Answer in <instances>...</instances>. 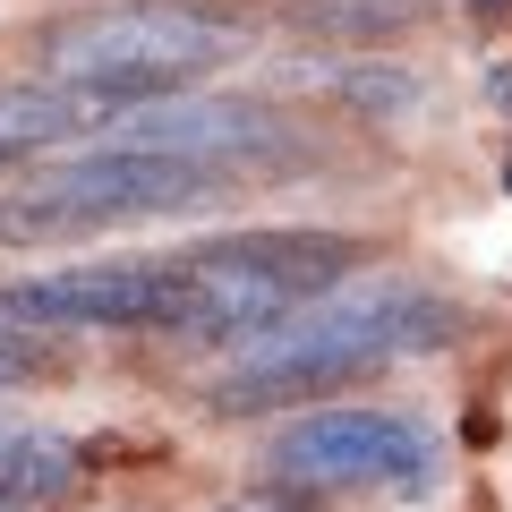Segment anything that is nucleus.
Returning <instances> with one entry per match:
<instances>
[{
    "instance_id": "nucleus-8",
    "label": "nucleus",
    "mask_w": 512,
    "mask_h": 512,
    "mask_svg": "<svg viewBox=\"0 0 512 512\" xmlns=\"http://www.w3.org/2000/svg\"><path fill=\"white\" fill-rule=\"evenodd\" d=\"M77 470H86L77 444H60V436H9V444H0V512H35V504H52V495H69Z\"/></svg>"
},
{
    "instance_id": "nucleus-10",
    "label": "nucleus",
    "mask_w": 512,
    "mask_h": 512,
    "mask_svg": "<svg viewBox=\"0 0 512 512\" xmlns=\"http://www.w3.org/2000/svg\"><path fill=\"white\" fill-rule=\"evenodd\" d=\"M333 86H342V103H359V111H402V103H410V77H402V69H376V77H367V69H342Z\"/></svg>"
},
{
    "instance_id": "nucleus-13",
    "label": "nucleus",
    "mask_w": 512,
    "mask_h": 512,
    "mask_svg": "<svg viewBox=\"0 0 512 512\" xmlns=\"http://www.w3.org/2000/svg\"><path fill=\"white\" fill-rule=\"evenodd\" d=\"M470 9H504V0H470Z\"/></svg>"
},
{
    "instance_id": "nucleus-1",
    "label": "nucleus",
    "mask_w": 512,
    "mask_h": 512,
    "mask_svg": "<svg viewBox=\"0 0 512 512\" xmlns=\"http://www.w3.org/2000/svg\"><path fill=\"white\" fill-rule=\"evenodd\" d=\"M453 333V308L419 291H359L333 299V308H299L291 325L239 342V359L205 384L214 410H265V402H316L333 384L384 367L393 350H436Z\"/></svg>"
},
{
    "instance_id": "nucleus-14",
    "label": "nucleus",
    "mask_w": 512,
    "mask_h": 512,
    "mask_svg": "<svg viewBox=\"0 0 512 512\" xmlns=\"http://www.w3.org/2000/svg\"><path fill=\"white\" fill-rule=\"evenodd\" d=\"M504 188H512V154H504Z\"/></svg>"
},
{
    "instance_id": "nucleus-9",
    "label": "nucleus",
    "mask_w": 512,
    "mask_h": 512,
    "mask_svg": "<svg viewBox=\"0 0 512 512\" xmlns=\"http://www.w3.org/2000/svg\"><path fill=\"white\" fill-rule=\"evenodd\" d=\"M291 18H299V35H325V43H384V35L427 26L436 0H299Z\"/></svg>"
},
{
    "instance_id": "nucleus-15",
    "label": "nucleus",
    "mask_w": 512,
    "mask_h": 512,
    "mask_svg": "<svg viewBox=\"0 0 512 512\" xmlns=\"http://www.w3.org/2000/svg\"><path fill=\"white\" fill-rule=\"evenodd\" d=\"M0 444H9V436H0Z\"/></svg>"
},
{
    "instance_id": "nucleus-5",
    "label": "nucleus",
    "mask_w": 512,
    "mask_h": 512,
    "mask_svg": "<svg viewBox=\"0 0 512 512\" xmlns=\"http://www.w3.org/2000/svg\"><path fill=\"white\" fill-rule=\"evenodd\" d=\"M0 308L26 333H69V325H128V333H171L180 316V265H69V274H26L0 291Z\"/></svg>"
},
{
    "instance_id": "nucleus-3",
    "label": "nucleus",
    "mask_w": 512,
    "mask_h": 512,
    "mask_svg": "<svg viewBox=\"0 0 512 512\" xmlns=\"http://www.w3.org/2000/svg\"><path fill=\"white\" fill-rule=\"evenodd\" d=\"M359 265V248L333 231H239L214 248L180 256V316L171 333L188 342H256V333L291 325L316 291Z\"/></svg>"
},
{
    "instance_id": "nucleus-12",
    "label": "nucleus",
    "mask_w": 512,
    "mask_h": 512,
    "mask_svg": "<svg viewBox=\"0 0 512 512\" xmlns=\"http://www.w3.org/2000/svg\"><path fill=\"white\" fill-rule=\"evenodd\" d=\"M214 512H308V487H248V495H231Z\"/></svg>"
},
{
    "instance_id": "nucleus-2",
    "label": "nucleus",
    "mask_w": 512,
    "mask_h": 512,
    "mask_svg": "<svg viewBox=\"0 0 512 512\" xmlns=\"http://www.w3.org/2000/svg\"><path fill=\"white\" fill-rule=\"evenodd\" d=\"M239 52L231 18H205L188 0H128V9H77L35 35V77L43 86H86L120 94V103H154V94L188 86L197 69Z\"/></svg>"
},
{
    "instance_id": "nucleus-7",
    "label": "nucleus",
    "mask_w": 512,
    "mask_h": 512,
    "mask_svg": "<svg viewBox=\"0 0 512 512\" xmlns=\"http://www.w3.org/2000/svg\"><path fill=\"white\" fill-rule=\"evenodd\" d=\"M120 94H86V86H0V154L18 163V154L52 146V137H86V128H111L120 120Z\"/></svg>"
},
{
    "instance_id": "nucleus-4",
    "label": "nucleus",
    "mask_w": 512,
    "mask_h": 512,
    "mask_svg": "<svg viewBox=\"0 0 512 512\" xmlns=\"http://www.w3.org/2000/svg\"><path fill=\"white\" fill-rule=\"evenodd\" d=\"M282 487H436V436L402 410H316L274 436Z\"/></svg>"
},
{
    "instance_id": "nucleus-6",
    "label": "nucleus",
    "mask_w": 512,
    "mask_h": 512,
    "mask_svg": "<svg viewBox=\"0 0 512 512\" xmlns=\"http://www.w3.org/2000/svg\"><path fill=\"white\" fill-rule=\"evenodd\" d=\"M103 137H111L120 154H171V163H197V171H205V154L265 146L274 120L248 111V103H188V94H154V103H128Z\"/></svg>"
},
{
    "instance_id": "nucleus-11",
    "label": "nucleus",
    "mask_w": 512,
    "mask_h": 512,
    "mask_svg": "<svg viewBox=\"0 0 512 512\" xmlns=\"http://www.w3.org/2000/svg\"><path fill=\"white\" fill-rule=\"evenodd\" d=\"M35 359H43V350H35V333H26L18 316L0 308V384H26V376H35Z\"/></svg>"
}]
</instances>
